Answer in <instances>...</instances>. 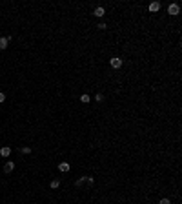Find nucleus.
I'll return each mask as SVG.
<instances>
[{"instance_id": "1", "label": "nucleus", "mask_w": 182, "mask_h": 204, "mask_svg": "<svg viewBox=\"0 0 182 204\" xmlns=\"http://www.w3.org/2000/svg\"><path fill=\"white\" fill-rule=\"evenodd\" d=\"M109 66H111L113 69H119V68L122 66V58H119V57H113L111 60H109Z\"/></svg>"}, {"instance_id": "2", "label": "nucleus", "mask_w": 182, "mask_h": 204, "mask_svg": "<svg viewBox=\"0 0 182 204\" xmlns=\"http://www.w3.org/2000/svg\"><path fill=\"white\" fill-rule=\"evenodd\" d=\"M179 11H180V7L177 6V4H169V7H168L169 15H179Z\"/></svg>"}, {"instance_id": "3", "label": "nucleus", "mask_w": 182, "mask_h": 204, "mask_svg": "<svg viewBox=\"0 0 182 204\" xmlns=\"http://www.w3.org/2000/svg\"><path fill=\"white\" fill-rule=\"evenodd\" d=\"M13 170H15V162L7 161V162H6V166H4V171H6V173H11Z\"/></svg>"}, {"instance_id": "4", "label": "nucleus", "mask_w": 182, "mask_h": 204, "mask_svg": "<svg viewBox=\"0 0 182 204\" xmlns=\"http://www.w3.org/2000/svg\"><path fill=\"white\" fill-rule=\"evenodd\" d=\"M0 155H2V157H9V155H11V148H9V146H4L2 150H0Z\"/></svg>"}, {"instance_id": "5", "label": "nucleus", "mask_w": 182, "mask_h": 204, "mask_svg": "<svg viewBox=\"0 0 182 204\" xmlns=\"http://www.w3.org/2000/svg\"><path fill=\"white\" fill-rule=\"evenodd\" d=\"M58 170H60L62 173L69 171V164H67V162H60V164H58Z\"/></svg>"}, {"instance_id": "6", "label": "nucleus", "mask_w": 182, "mask_h": 204, "mask_svg": "<svg viewBox=\"0 0 182 204\" xmlns=\"http://www.w3.org/2000/svg\"><path fill=\"white\" fill-rule=\"evenodd\" d=\"M7 44H9V38H7V37H2V38H0V49H6Z\"/></svg>"}, {"instance_id": "7", "label": "nucleus", "mask_w": 182, "mask_h": 204, "mask_svg": "<svg viewBox=\"0 0 182 204\" xmlns=\"http://www.w3.org/2000/svg\"><path fill=\"white\" fill-rule=\"evenodd\" d=\"M93 15H95V17H104V7H95V11H93Z\"/></svg>"}, {"instance_id": "8", "label": "nucleus", "mask_w": 182, "mask_h": 204, "mask_svg": "<svg viewBox=\"0 0 182 204\" xmlns=\"http://www.w3.org/2000/svg\"><path fill=\"white\" fill-rule=\"evenodd\" d=\"M159 9H160V4H159V2H151V4H149V11L155 13V11H159Z\"/></svg>"}, {"instance_id": "9", "label": "nucleus", "mask_w": 182, "mask_h": 204, "mask_svg": "<svg viewBox=\"0 0 182 204\" xmlns=\"http://www.w3.org/2000/svg\"><path fill=\"white\" fill-rule=\"evenodd\" d=\"M49 186H51L53 190H55V188H58V186H60V181H58V179H55V181H51V184H49Z\"/></svg>"}, {"instance_id": "10", "label": "nucleus", "mask_w": 182, "mask_h": 204, "mask_svg": "<svg viewBox=\"0 0 182 204\" xmlns=\"http://www.w3.org/2000/svg\"><path fill=\"white\" fill-rule=\"evenodd\" d=\"M80 102H84V104H86V102H89V95H86V93H84V95L80 97Z\"/></svg>"}, {"instance_id": "11", "label": "nucleus", "mask_w": 182, "mask_h": 204, "mask_svg": "<svg viewBox=\"0 0 182 204\" xmlns=\"http://www.w3.org/2000/svg\"><path fill=\"white\" fill-rule=\"evenodd\" d=\"M20 151H22V153H26V155H27V153H31V148H22Z\"/></svg>"}, {"instance_id": "12", "label": "nucleus", "mask_w": 182, "mask_h": 204, "mask_svg": "<svg viewBox=\"0 0 182 204\" xmlns=\"http://www.w3.org/2000/svg\"><path fill=\"white\" fill-rule=\"evenodd\" d=\"M159 204H171V201H169V199H162Z\"/></svg>"}, {"instance_id": "13", "label": "nucleus", "mask_w": 182, "mask_h": 204, "mask_svg": "<svg viewBox=\"0 0 182 204\" xmlns=\"http://www.w3.org/2000/svg\"><path fill=\"white\" fill-rule=\"evenodd\" d=\"M6 100V95H4V93H0V102H4Z\"/></svg>"}]
</instances>
